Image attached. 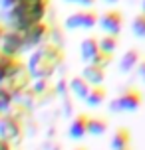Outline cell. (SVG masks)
<instances>
[{"label":"cell","mask_w":145,"mask_h":150,"mask_svg":"<svg viewBox=\"0 0 145 150\" xmlns=\"http://www.w3.org/2000/svg\"><path fill=\"white\" fill-rule=\"evenodd\" d=\"M145 95L139 87H125L115 99L109 101V112H135L143 107Z\"/></svg>","instance_id":"3"},{"label":"cell","mask_w":145,"mask_h":150,"mask_svg":"<svg viewBox=\"0 0 145 150\" xmlns=\"http://www.w3.org/2000/svg\"><path fill=\"white\" fill-rule=\"evenodd\" d=\"M0 150H14V146H12L10 142H6V140H2V138H0Z\"/></svg>","instance_id":"30"},{"label":"cell","mask_w":145,"mask_h":150,"mask_svg":"<svg viewBox=\"0 0 145 150\" xmlns=\"http://www.w3.org/2000/svg\"><path fill=\"white\" fill-rule=\"evenodd\" d=\"M72 150H88L85 146H78V148H72Z\"/></svg>","instance_id":"34"},{"label":"cell","mask_w":145,"mask_h":150,"mask_svg":"<svg viewBox=\"0 0 145 150\" xmlns=\"http://www.w3.org/2000/svg\"><path fill=\"white\" fill-rule=\"evenodd\" d=\"M66 2H72V4H80V6L84 8H92L98 0H66Z\"/></svg>","instance_id":"27"},{"label":"cell","mask_w":145,"mask_h":150,"mask_svg":"<svg viewBox=\"0 0 145 150\" xmlns=\"http://www.w3.org/2000/svg\"><path fill=\"white\" fill-rule=\"evenodd\" d=\"M62 103H64L62 115H64V117H72V115H74V97H72V95H64V97H62Z\"/></svg>","instance_id":"23"},{"label":"cell","mask_w":145,"mask_h":150,"mask_svg":"<svg viewBox=\"0 0 145 150\" xmlns=\"http://www.w3.org/2000/svg\"><path fill=\"white\" fill-rule=\"evenodd\" d=\"M18 2V0H0V6L4 8V10H8V8H12Z\"/></svg>","instance_id":"29"},{"label":"cell","mask_w":145,"mask_h":150,"mask_svg":"<svg viewBox=\"0 0 145 150\" xmlns=\"http://www.w3.org/2000/svg\"><path fill=\"white\" fill-rule=\"evenodd\" d=\"M82 75L85 77V81L92 83V85H103V81H106V69L95 65V63H85Z\"/></svg>","instance_id":"16"},{"label":"cell","mask_w":145,"mask_h":150,"mask_svg":"<svg viewBox=\"0 0 145 150\" xmlns=\"http://www.w3.org/2000/svg\"><path fill=\"white\" fill-rule=\"evenodd\" d=\"M24 134H26V128L22 120L14 117L12 112H4L0 119V138L10 142L12 146H18L22 142Z\"/></svg>","instance_id":"4"},{"label":"cell","mask_w":145,"mask_h":150,"mask_svg":"<svg viewBox=\"0 0 145 150\" xmlns=\"http://www.w3.org/2000/svg\"><path fill=\"white\" fill-rule=\"evenodd\" d=\"M80 53H82V59L85 63H92L93 57L99 53V40L93 36H88L82 42V45H80Z\"/></svg>","instance_id":"15"},{"label":"cell","mask_w":145,"mask_h":150,"mask_svg":"<svg viewBox=\"0 0 145 150\" xmlns=\"http://www.w3.org/2000/svg\"><path fill=\"white\" fill-rule=\"evenodd\" d=\"M50 0H18L12 8L4 10V22L8 28L26 30L34 24L44 22Z\"/></svg>","instance_id":"2"},{"label":"cell","mask_w":145,"mask_h":150,"mask_svg":"<svg viewBox=\"0 0 145 150\" xmlns=\"http://www.w3.org/2000/svg\"><path fill=\"white\" fill-rule=\"evenodd\" d=\"M139 61H141V52L135 50V47H131V50H127L123 53V57L119 59V71L121 73H131L133 69H137Z\"/></svg>","instance_id":"14"},{"label":"cell","mask_w":145,"mask_h":150,"mask_svg":"<svg viewBox=\"0 0 145 150\" xmlns=\"http://www.w3.org/2000/svg\"><path fill=\"white\" fill-rule=\"evenodd\" d=\"M32 81H34V79H32V75H30V71H28V67H24V69H20L18 73H14L12 77H8L4 85H6L12 93H14V97H18L24 89H28V87H30Z\"/></svg>","instance_id":"10"},{"label":"cell","mask_w":145,"mask_h":150,"mask_svg":"<svg viewBox=\"0 0 145 150\" xmlns=\"http://www.w3.org/2000/svg\"><path fill=\"white\" fill-rule=\"evenodd\" d=\"M107 99V89L103 85H92V91L85 97V105L88 107H99L103 105Z\"/></svg>","instance_id":"17"},{"label":"cell","mask_w":145,"mask_h":150,"mask_svg":"<svg viewBox=\"0 0 145 150\" xmlns=\"http://www.w3.org/2000/svg\"><path fill=\"white\" fill-rule=\"evenodd\" d=\"M99 28L106 32V34H113V36H119L123 30V14L121 10L117 8H109L106 12L99 14Z\"/></svg>","instance_id":"8"},{"label":"cell","mask_w":145,"mask_h":150,"mask_svg":"<svg viewBox=\"0 0 145 150\" xmlns=\"http://www.w3.org/2000/svg\"><path fill=\"white\" fill-rule=\"evenodd\" d=\"M22 38H24V52H34L42 44L50 42V38H52V26L46 22L34 24L30 28L22 30Z\"/></svg>","instance_id":"5"},{"label":"cell","mask_w":145,"mask_h":150,"mask_svg":"<svg viewBox=\"0 0 145 150\" xmlns=\"http://www.w3.org/2000/svg\"><path fill=\"white\" fill-rule=\"evenodd\" d=\"M141 12H145V0H141Z\"/></svg>","instance_id":"33"},{"label":"cell","mask_w":145,"mask_h":150,"mask_svg":"<svg viewBox=\"0 0 145 150\" xmlns=\"http://www.w3.org/2000/svg\"><path fill=\"white\" fill-rule=\"evenodd\" d=\"M32 89L36 91V97H38V105H46L52 103L54 99L58 97L56 87H54L50 79H34L32 81Z\"/></svg>","instance_id":"11"},{"label":"cell","mask_w":145,"mask_h":150,"mask_svg":"<svg viewBox=\"0 0 145 150\" xmlns=\"http://www.w3.org/2000/svg\"><path fill=\"white\" fill-rule=\"evenodd\" d=\"M103 2H106V4H117L119 0H103Z\"/></svg>","instance_id":"32"},{"label":"cell","mask_w":145,"mask_h":150,"mask_svg":"<svg viewBox=\"0 0 145 150\" xmlns=\"http://www.w3.org/2000/svg\"><path fill=\"white\" fill-rule=\"evenodd\" d=\"M92 91V83L85 81L84 75H74L72 79H70V95L78 101H85L88 97V93Z\"/></svg>","instance_id":"12"},{"label":"cell","mask_w":145,"mask_h":150,"mask_svg":"<svg viewBox=\"0 0 145 150\" xmlns=\"http://www.w3.org/2000/svg\"><path fill=\"white\" fill-rule=\"evenodd\" d=\"M109 148L111 150H123L131 148V130L127 127H117L109 138Z\"/></svg>","instance_id":"13"},{"label":"cell","mask_w":145,"mask_h":150,"mask_svg":"<svg viewBox=\"0 0 145 150\" xmlns=\"http://www.w3.org/2000/svg\"><path fill=\"white\" fill-rule=\"evenodd\" d=\"M135 71H137V77H139V79H141V81H145V57L139 61V65H137V69H135Z\"/></svg>","instance_id":"28"},{"label":"cell","mask_w":145,"mask_h":150,"mask_svg":"<svg viewBox=\"0 0 145 150\" xmlns=\"http://www.w3.org/2000/svg\"><path fill=\"white\" fill-rule=\"evenodd\" d=\"M123 150H131V148H123Z\"/></svg>","instance_id":"36"},{"label":"cell","mask_w":145,"mask_h":150,"mask_svg":"<svg viewBox=\"0 0 145 150\" xmlns=\"http://www.w3.org/2000/svg\"><path fill=\"white\" fill-rule=\"evenodd\" d=\"M117 45H119V40H117V36H113V34H106V36L99 40V50H103V52L113 53L115 50H117Z\"/></svg>","instance_id":"21"},{"label":"cell","mask_w":145,"mask_h":150,"mask_svg":"<svg viewBox=\"0 0 145 150\" xmlns=\"http://www.w3.org/2000/svg\"><path fill=\"white\" fill-rule=\"evenodd\" d=\"M92 63H95V65H99V67H103L107 69L111 63H113V53L111 52H103V50H99V53L93 57Z\"/></svg>","instance_id":"22"},{"label":"cell","mask_w":145,"mask_h":150,"mask_svg":"<svg viewBox=\"0 0 145 150\" xmlns=\"http://www.w3.org/2000/svg\"><path fill=\"white\" fill-rule=\"evenodd\" d=\"M131 32L133 36L139 38V40H145V12H139L133 22H131Z\"/></svg>","instance_id":"20"},{"label":"cell","mask_w":145,"mask_h":150,"mask_svg":"<svg viewBox=\"0 0 145 150\" xmlns=\"http://www.w3.org/2000/svg\"><path fill=\"white\" fill-rule=\"evenodd\" d=\"M0 52L4 53V55H20V53H24L22 30L6 28V34L2 38V44H0Z\"/></svg>","instance_id":"7"},{"label":"cell","mask_w":145,"mask_h":150,"mask_svg":"<svg viewBox=\"0 0 145 150\" xmlns=\"http://www.w3.org/2000/svg\"><path fill=\"white\" fill-rule=\"evenodd\" d=\"M2 115H4V112H0V119H2Z\"/></svg>","instance_id":"35"},{"label":"cell","mask_w":145,"mask_h":150,"mask_svg":"<svg viewBox=\"0 0 145 150\" xmlns=\"http://www.w3.org/2000/svg\"><path fill=\"white\" fill-rule=\"evenodd\" d=\"M109 128V122H107L106 117H92L90 119V134L92 136H103Z\"/></svg>","instance_id":"18"},{"label":"cell","mask_w":145,"mask_h":150,"mask_svg":"<svg viewBox=\"0 0 145 150\" xmlns=\"http://www.w3.org/2000/svg\"><path fill=\"white\" fill-rule=\"evenodd\" d=\"M50 42H54V44H58V45L64 47V34L60 32L58 26H52V38H50Z\"/></svg>","instance_id":"25"},{"label":"cell","mask_w":145,"mask_h":150,"mask_svg":"<svg viewBox=\"0 0 145 150\" xmlns=\"http://www.w3.org/2000/svg\"><path fill=\"white\" fill-rule=\"evenodd\" d=\"M44 150H62V142H58L56 138H48L44 144Z\"/></svg>","instance_id":"26"},{"label":"cell","mask_w":145,"mask_h":150,"mask_svg":"<svg viewBox=\"0 0 145 150\" xmlns=\"http://www.w3.org/2000/svg\"><path fill=\"white\" fill-rule=\"evenodd\" d=\"M14 103H16L14 93L8 89L6 85H0V112H10Z\"/></svg>","instance_id":"19"},{"label":"cell","mask_w":145,"mask_h":150,"mask_svg":"<svg viewBox=\"0 0 145 150\" xmlns=\"http://www.w3.org/2000/svg\"><path fill=\"white\" fill-rule=\"evenodd\" d=\"M6 22H2V20H0V44H2V38H4V34H6Z\"/></svg>","instance_id":"31"},{"label":"cell","mask_w":145,"mask_h":150,"mask_svg":"<svg viewBox=\"0 0 145 150\" xmlns=\"http://www.w3.org/2000/svg\"><path fill=\"white\" fill-rule=\"evenodd\" d=\"M99 24V14L92 8H84V10H78L64 20L66 30H93Z\"/></svg>","instance_id":"6"},{"label":"cell","mask_w":145,"mask_h":150,"mask_svg":"<svg viewBox=\"0 0 145 150\" xmlns=\"http://www.w3.org/2000/svg\"><path fill=\"white\" fill-rule=\"evenodd\" d=\"M90 119L92 117L88 112H78L72 119V122L68 127V136L72 140H82V138H85L90 134Z\"/></svg>","instance_id":"9"},{"label":"cell","mask_w":145,"mask_h":150,"mask_svg":"<svg viewBox=\"0 0 145 150\" xmlns=\"http://www.w3.org/2000/svg\"><path fill=\"white\" fill-rule=\"evenodd\" d=\"M54 87H56V93H58V97L70 95V79H64V77H62V79L56 83Z\"/></svg>","instance_id":"24"},{"label":"cell","mask_w":145,"mask_h":150,"mask_svg":"<svg viewBox=\"0 0 145 150\" xmlns=\"http://www.w3.org/2000/svg\"><path fill=\"white\" fill-rule=\"evenodd\" d=\"M66 59L64 47L54 42H46L30 53V59L26 61V67L30 71L32 79H50Z\"/></svg>","instance_id":"1"}]
</instances>
